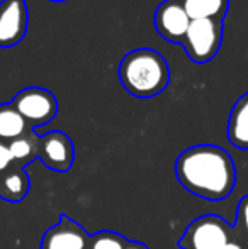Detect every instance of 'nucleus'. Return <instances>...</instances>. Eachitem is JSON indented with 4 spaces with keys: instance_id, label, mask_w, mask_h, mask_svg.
<instances>
[{
    "instance_id": "obj_1",
    "label": "nucleus",
    "mask_w": 248,
    "mask_h": 249,
    "mask_svg": "<svg viewBox=\"0 0 248 249\" xmlns=\"http://www.w3.org/2000/svg\"><path fill=\"white\" fill-rule=\"evenodd\" d=\"M175 177L189 194L219 202L228 198L235 188L236 166L221 146L195 144L179 154Z\"/></svg>"
},
{
    "instance_id": "obj_2",
    "label": "nucleus",
    "mask_w": 248,
    "mask_h": 249,
    "mask_svg": "<svg viewBox=\"0 0 248 249\" xmlns=\"http://www.w3.org/2000/svg\"><path fill=\"white\" fill-rule=\"evenodd\" d=\"M117 75L126 89L138 99H152L163 92L170 83L167 59L152 48H138L121 59Z\"/></svg>"
},
{
    "instance_id": "obj_3",
    "label": "nucleus",
    "mask_w": 248,
    "mask_h": 249,
    "mask_svg": "<svg viewBox=\"0 0 248 249\" xmlns=\"http://www.w3.org/2000/svg\"><path fill=\"white\" fill-rule=\"evenodd\" d=\"M233 237V227L216 213L192 220L179 239L180 249H223Z\"/></svg>"
},
{
    "instance_id": "obj_4",
    "label": "nucleus",
    "mask_w": 248,
    "mask_h": 249,
    "mask_svg": "<svg viewBox=\"0 0 248 249\" xmlns=\"http://www.w3.org/2000/svg\"><path fill=\"white\" fill-rule=\"evenodd\" d=\"M223 41V24L214 19L191 20L184 39L187 56L194 63H208L218 54Z\"/></svg>"
},
{
    "instance_id": "obj_5",
    "label": "nucleus",
    "mask_w": 248,
    "mask_h": 249,
    "mask_svg": "<svg viewBox=\"0 0 248 249\" xmlns=\"http://www.w3.org/2000/svg\"><path fill=\"white\" fill-rule=\"evenodd\" d=\"M12 104L27 122V125L33 129L46 125L58 114L57 97L41 87H29L20 90L14 97Z\"/></svg>"
},
{
    "instance_id": "obj_6",
    "label": "nucleus",
    "mask_w": 248,
    "mask_h": 249,
    "mask_svg": "<svg viewBox=\"0 0 248 249\" xmlns=\"http://www.w3.org/2000/svg\"><path fill=\"white\" fill-rule=\"evenodd\" d=\"M38 158L41 163L57 173L72 170L75 161V146L68 134L61 131H51L38 139Z\"/></svg>"
},
{
    "instance_id": "obj_7",
    "label": "nucleus",
    "mask_w": 248,
    "mask_h": 249,
    "mask_svg": "<svg viewBox=\"0 0 248 249\" xmlns=\"http://www.w3.org/2000/svg\"><path fill=\"white\" fill-rule=\"evenodd\" d=\"M29 10L26 0L0 2V48H12L26 37Z\"/></svg>"
},
{
    "instance_id": "obj_8",
    "label": "nucleus",
    "mask_w": 248,
    "mask_h": 249,
    "mask_svg": "<svg viewBox=\"0 0 248 249\" xmlns=\"http://www.w3.org/2000/svg\"><path fill=\"white\" fill-rule=\"evenodd\" d=\"M90 236L85 227L61 213L58 222L43 234L41 249H89Z\"/></svg>"
},
{
    "instance_id": "obj_9",
    "label": "nucleus",
    "mask_w": 248,
    "mask_h": 249,
    "mask_svg": "<svg viewBox=\"0 0 248 249\" xmlns=\"http://www.w3.org/2000/svg\"><path fill=\"white\" fill-rule=\"evenodd\" d=\"M191 26V17L187 16L180 0H165L155 12V29L169 43L182 44Z\"/></svg>"
},
{
    "instance_id": "obj_10",
    "label": "nucleus",
    "mask_w": 248,
    "mask_h": 249,
    "mask_svg": "<svg viewBox=\"0 0 248 249\" xmlns=\"http://www.w3.org/2000/svg\"><path fill=\"white\" fill-rule=\"evenodd\" d=\"M29 188L31 178L26 168H20L12 163L5 171L0 173V198L5 202H20L27 197Z\"/></svg>"
},
{
    "instance_id": "obj_11",
    "label": "nucleus",
    "mask_w": 248,
    "mask_h": 249,
    "mask_svg": "<svg viewBox=\"0 0 248 249\" xmlns=\"http://www.w3.org/2000/svg\"><path fill=\"white\" fill-rule=\"evenodd\" d=\"M226 134L235 148L248 151V92L233 105Z\"/></svg>"
},
{
    "instance_id": "obj_12",
    "label": "nucleus",
    "mask_w": 248,
    "mask_h": 249,
    "mask_svg": "<svg viewBox=\"0 0 248 249\" xmlns=\"http://www.w3.org/2000/svg\"><path fill=\"white\" fill-rule=\"evenodd\" d=\"M29 129L33 127L27 125V122L19 114V110L14 107L12 102L0 104V141L10 142L26 134Z\"/></svg>"
},
{
    "instance_id": "obj_13",
    "label": "nucleus",
    "mask_w": 248,
    "mask_h": 249,
    "mask_svg": "<svg viewBox=\"0 0 248 249\" xmlns=\"http://www.w3.org/2000/svg\"><path fill=\"white\" fill-rule=\"evenodd\" d=\"M191 20L214 19L223 20L228 10L229 0H180Z\"/></svg>"
},
{
    "instance_id": "obj_14",
    "label": "nucleus",
    "mask_w": 248,
    "mask_h": 249,
    "mask_svg": "<svg viewBox=\"0 0 248 249\" xmlns=\"http://www.w3.org/2000/svg\"><path fill=\"white\" fill-rule=\"evenodd\" d=\"M38 139L39 136L34 132V129H29L20 138L7 142L10 156H12V163L20 168H26L27 164L33 163L38 158Z\"/></svg>"
},
{
    "instance_id": "obj_15",
    "label": "nucleus",
    "mask_w": 248,
    "mask_h": 249,
    "mask_svg": "<svg viewBox=\"0 0 248 249\" xmlns=\"http://www.w3.org/2000/svg\"><path fill=\"white\" fill-rule=\"evenodd\" d=\"M126 237L114 231H99L90 236L89 249H124Z\"/></svg>"
},
{
    "instance_id": "obj_16",
    "label": "nucleus",
    "mask_w": 248,
    "mask_h": 249,
    "mask_svg": "<svg viewBox=\"0 0 248 249\" xmlns=\"http://www.w3.org/2000/svg\"><path fill=\"white\" fill-rule=\"evenodd\" d=\"M236 229L240 231V237L248 246V195L240 200L236 209Z\"/></svg>"
},
{
    "instance_id": "obj_17",
    "label": "nucleus",
    "mask_w": 248,
    "mask_h": 249,
    "mask_svg": "<svg viewBox=\"0 0 248 249\" xmlns=\"http://www.w3.org/2000/svg\"><path fill=\"white\" fill-rule=\"evenodd\" d=\"M10 164H12V156H10L9 144L3 142V141H0V173L5 171Z\"/></svg>"
},
{
    "instance_id": "obj_18",
    "label": "nucleus",
    "mask_w": 248,
    "mask_h": 249,
    "mask_svg": "<svg viewBox=\"0 0 248 249\" xmlns=\"http://www.w3.org/2000/svg\"><path fill=\"white\" fill-rule=\"evenodd\" d=\"M223 249H248V246H247V243L240 236L238 237L233 236L231 239H229V243L226 244V246L223 248Z\"/></svg>"
},
{
    "instance_id": "obj_19",
    "label": "nucleus",
    "mask_w": 248,
    "mask_h": 249,
    "mask_svg": "<svg viewBox=\"0 0 248 249\" xmlns=\"http://www.w3.org/2000/svg\"><path fill=\"white\" fill-rule=\"evenodd\" d=\"M124 249H150L146 244H143V243H139V241H126V246Z\"/></svg>"
},
{
    "instance_id": "obj_20",
    "label": "nucleus",
    "mask_w": 248,
    "mask_h": 249,
    "mask_svg": "<svg viewBox=\"0 0 248 249\" xmlns=\"http://www.w3.org/2000/svg\"><path fill=\"white\" fill-rule=\"evenodd\" d=\"M51 2H66V0H51Z\"/></svg>"
}]
</instances>
